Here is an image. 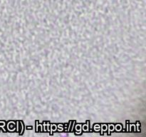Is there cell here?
Wrapping results in <instances>:
<instances>
[{
  "instance_id": "cell-10",
  "label": "cell",
  "mask_w": 146,
  "mask_h": 137,
  "mask_svg": "<svg viewBox=\"0 0 146 137\" xmlns=\"http://www.w3.org/2000/svg\"><path fill=\"white\" fill-rule=\"evenodd\" d=\"M123 129V126H122V124H117L115 125V130L118 132L121 131V130Z\"/></svg>"
},
{
  "instance_id": "cell-13",
  "label": "cell",
  "mask_w": 146,
  "mask_h": 137,
  "mask_svg": "<svg viewBox=\"0 0 146 137\" xmlns=\"http://www.w3.org/2000/svg\"><path fill=\"white\" fill-rule=\"evenodd\" d=\"M74 124H75V121H71L69 122V128H68V131H69V132H71L73 130V127H74Z\"/></svg>"
},
{
  "instance_id": "cell-7",
  "label": "cell",
  "mask_w": 146,
  "mask_h": 137,
  "mask_svg": "<svg viewBox=\"0 0 146 137\" xmlns=\"http://www.w3.org/2000/svg\"><path fill=\"white\" fill-rule=\"evenodd\" d=\"M57 131V124H50V134L52 135L53 132H55Z\"/></svg>"
},
{
  "instance_id": "cell-8",
  "label": "cell",
  "mask_w": 146,
  "mask_h": 137,
  "mask_svg": "<svg viewBox=\"0 0 146 137\" xmlns=\"http://www.w3.org/2000/svg\"><path fill=\"white\" fill-rule=\"evenodd\" d=\"M101 135L104 134V132H106L108 131V124H102L101 125Z\"/></svg>"
},
{
  "instance_id": "cell-6",
  "label": "cell",
  "mask_w": 146,
  "mask_h": 137,
  "mask_svg": "<svg viewBox=\"0 0 146 137\" xmlns=\"http://www.w3.org/2000/svg\"><path fill=\"white\" fill-rule=\"evenodd\" d=\"M43 126H44V131L45 132H49L50 131V123L48 121H44V124H42Z\"/></svg>"
},
{
  "instance_id": "cell-12",
  "label": "cell",
  "mask_w": 146,
  "mask_h": 137,
  "mask_svg": "<svg viewBox=\"0 0 146 137\" xmlns=\"http://www.w3.org/2000/svg\"><path fill=\"white\" fill-rule=\"evenodd\" d=\"M94 130L95 131H99L101 130V124H96L94 125Z\"/></svg>"
},
{
  "instance_id": "cell-16",
  "label": "cell",
  "mask_w": 146,
  "mask_h": 137,
  "mask_svg": "<svg viewBox=\"0 0 146 137\" xmlns=\"http://www.w3.org/2000/svg\"><path fill=\"white\" fill-rule=\"evenodd\" d=\"M128 123H129V121H126V128H127V129H126V131H127V132H128V131H129V125H128Z\"/></svg>"
},
{
  "instance_id": "cell-9",
  "label": "cell",
  "mask_w": 146,
  "mask_h": 137,
  "mask_svg": "<svg viewBox=\"0 0 146 137\" xmlns=\"http://www.w3.org/2000/svg\"><path fill=\"white\" fill-rule=\"evenodd\" d=\"M114 130H115V124H108V135H110L111 132L114 131Z\"/></svg>"
},
{
  "instance_id": "cell-1",
  "label": "cell",
  "mask_w": 146,
  "mask_h": 137,
  "mask_svg": "<svg viewBox=\"0 0 146 137\" xmlns=\"http://www.w3.org/2000/svg\"><path fill=\"white\" fill-rule=\"evenodd\" d=\"M17 132H19V135H21L23 134V131H24V124L21 121H17Z\"/></svg>"
},
{
  "instance_id": "cell-15",
  "label": "cell",
  "mask_w": 146,
  "mask_h": 137,
  "mask_svg": "<svg viewBox=\"0 0 146 137\" xmlns=\"http://www.w3.org/2000/svg\"><path fill=\"white\" fill-rule=\"evenodd\" d=\"M135 127H136V131L137 132H140L141 131V128H140V127H141V124H140V122L139 121H137L136 124H135Z\"/></svg>"
},
{
  "instance_id": "cell-14",
  "label": "cell",
  "mask_w": 146,
  "mask_h": 137,
  "mask_svg": "<svg viewBox=\"0 0 146 137\" xmlns=\"http://www.w3.org/2000/svg\"><path fill=\"white\" fill-rule=\"evenodd\" d=\"M58 129L59 131H64V124H57V130Z\"/></svg>"
},
{
  "instance_id": "cell-11",
  "label": "cell",
  "mask_w": 146,
  "mask_h": 137,
  "mask_svg": "<svg viewBox=\"0 0 146 137\" xmlns=\"http://www.w3.org/2000/svg\"><path fill=\"white\" fill-rule=\"evenodd\" d=\"M136 131V127L135 124H130V131L131 132H135Z\"/></svg>"
},
{
  "instance_id": "cell-17",
  "label": "cell",
  "mask_w": 146,
  "mask_h": 137,
  "mask_svg": "<svg viewBox=\"0 0 146 137\" xmlns=\"http://www.w3.org/2000/svg\"><path fill=\"white\" fill-rule=\"evenodd\" d=\"M27 129H31V128H32V127H31V126H28V127H27Z\"/></svg>"
},
{
  "instance_id": "cell-3",
  "label": "cell",
  "mask_w": 146,
  "mask_h": 137,
  "mask_svg": "<svg viewBox=\"0 0 146 137\" xmlns=\"http://www.w3.org/2000/svg\"><path fill=\"white\" fill-rule=\"evenodd\" d=\"M36 131L38 133L43 132V125L41 124H38V121H36Z\"/></svg>"
},
{
  "instance_id": "cell-2",
  "label": "cell",
  "mask_w": 146,
  "mask_h": 137,
  "mask_svg": "<svg viewBox=\"0 0 146 137\" xmlns=\"http://www.w3.org/2000/svg\"><path fill=\"white\" fill-rule=\"evenodd\" d=\"M75 134L77 135H81L82 134V124H77L75 125Z\"/></svg>"
},
{
  "instance_id": "cell-4",
  "label": "cell",
  "mask_w": 146,
  "mask_h": 137,
  "mask_svg": "<svg viewBox=\"0 0 146 137\" xmlns=\"http://www.w3.org/2000/svg\"><path fill=\"white\" fill-rule=\"evenodd\" d=\"M7 128H8V129L9 130V131H15V122H14V121H10V122L9 123L8 125H7Z\"/></svg>"
},
{
  "instance_id": "cell-5",
  "label": "cell",
  "mask_w": 146,
  "mask_h": 137,
  "mask_svg": "<svg viewBox=\"0 0 146 137\" xmlns=\"http://www.w3.org/2000/svg\"><path fill=\"white\" fill-rule=\"evenodd\" d=\"M89 131V121H87L86 124H82V131L88 132Z\"/></svg>"
}]
</instances>
